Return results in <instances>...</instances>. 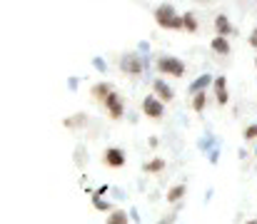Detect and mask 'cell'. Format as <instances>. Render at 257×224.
Masks as SVG:
<instances>
[{
  "mask_svg": "<svg viewBox=\"0 0 257 224\" xmlns=\"http://www.w3.org/2000/svg\"><path fill=\"white\" fill-rule=\"evenodd\" d=\"M117 65H120V73L122 75H127V77H140L143 73H148V70L153 68V58H143L138 50H127V53L120 55Z\"/></svg>",
  "mask_w": 257,
  "mask_h": 224,
  "instance_id": "obj_1",
  "label": "cell"
},
{
  "mask_svg": "<svg viewBox=\"0 0 257 224\" xmlns=\"http://www.w3.org/2000/svg\"><path fill=\"white\" fill-rule=\"evenodd\" d=\"M153 68H155V73L160 75V77H185L187 75V65H185V60H180L177 55H168V53H163V55H158L155 60H153Z\"/></svg>",
  "mask_w": 257,
  "mask_h": 224,
  "instance_id": "obj_2",
  "label": "cell"
},
{
  "mask_svg": "<svg viewBox=\"0 0 257 224\" xmlns=\"http://www.w3.org/2000/svg\"><path fill=\"white\" fill-rule=\"evenodd\" d=\"M153 18H155L158 28H163V30H180L182 33V15L175 10L172 3H160L153 10Z\"/></svg>",
  "mask_w": 257,
  "mask_h": 224,
  "instance_id": "obj_3",
  "label": "cell"
},
{
  "mask_svg": "<svg viewBox=\"0 0 257 224\" xmlns=\"http://www.w3.org/2000/svg\"><path fill=\"white\" fill-rule=\"evenodd\" d=\"M102 110L107 112V117L110 120H122L127 112H125V97L115 90L112 95H107V100L102 102Z\"/></svg>",
  "mask_w": 257,
  "mask_h": 224,
  "instance_id": "obj_4",
  "label": "cell"
},
{
  "mask_svg": "<svg viewBox=\"0 0 257 224\" xmlns=\"http://www.w3.org/2000/svg\"><path fill=\"white\" fill-rule=\"evenodd\" d=\"M140 112L150 120H163L165 117V102H160L155 95H145L140 102Z\"/></svg>",
  "mask_w": 257,
  "mask_h": 224,
  "instance_id": "obj_5",
  "label": "cell"
},
{
  "mask_svg": "<svg viewBox=\"0 0 257 224\" xmlns=\"http://www.w3.org/2000/svg\"><path fill=\"white\" fill-rule=\"evenodd\" d=\"M102 164L105 167H110V169H122L125 164H127V154H125V149L122 147H105L102 152Z\"/></svg>",
  "mask_w": 257,
  "mask_h": 224,
  "instance_id": "obj_6",
  "label": "cell"
},
{
  "mask_svg": "<svg viewBox=\"0 0 257 224\" xmlns=\"http://www.w3.org/2000/svg\"><path fill=\"white\" fill-rule=\"evenodd\" d=\"M212 95H215V102L220 107H225L230 102V87H227V75H215V82H212Z\"/></svg>",
  "mask_w": 257,
  "mask_h": 224,
  "instance_id": "obj_7",
  "label": "cell"
},
{
  "mask_svg": "<svg viewBox=\"0 0 257 224\" xmlns=\"http://www.w3.org/2000/svg\"><path fill=\"white\" fill-rule=\"evenodd\" d=\"M153 95L160 100V102H172L175 100V87H172L170 82H165V77H155L153 80Z\"/></svg>",
  "mask_w": 257,
  "mask_h": 224,
  "instance_id": "obj_8",
  "label": "cell"
},
{
  "mask_svg": "<svg viewBox=\"0 0 257 224\" xmlns=\"http://www.w3.org/2000/svg\"><path fill=\"white\" fill-rule=\"evenodd\" d=\"M212 82H215V75L212 73L197 75V77L187 85V95H190V97H195V95H200V92H207V90L212 87Z\"/></svg>",
  "mask_w": 257,
  "mask_h": 224,
  "instance_id": "obj_9",
  "label": "cell"
},
{
  "mask_svg": "<svg viewBox=\"0 0 257 224\" xmlns=\"http://www.w3.org/2000/svg\"><path fill=\"white\" fill-rule=\"evenodd\" d=\"M212 28H215V35H217V38H230V35L237 33L235 25L230 23V15H225V13H217V15H215Z\"/></svg>",
  "mask_w": 257,
  "mask_h": 224,
  "instance_id": "obj_10",
  "label": "cell"
},
{
  "mask_svg": "<svg viewBox=\"0 0 257 224\" xmlns=\"http://www.w3.org/2000/svg\"><path fill=\"white\" fill-rule=\"evenodd\" d=\"M115 92V85L112 82H107V80H100V82H95L92 87H90V95H92V100H97L100 105L107 100V95H112Z\"/></svg>",
  "mask_w": 257,
  "mask_h": 224,
  "instance_id": "obj_11",
  "label": "cell"
},
{
  "mask_svg": "<svg viewBox=\"0 0 257 224\" xmlns=\"http://www.w3.org/2000/svg\"><path fill=\"white\" fill-rule=\"evenodd\" d=\"M217 145H222V140H220L215 132H205L202 137H197V149H200V154H205V157L217 147Z\"/></svg>",
  "mask_w": 257,
  "mask_h": 224,
  "instance_id": "obj_12",
  "label": "cell"
},
{
  "mask_svg": "<svg viewBox=\"0 0 257 224\" xmlns=\"http://www.w3.org/2000/svg\"><path fill=\"white\" fill-rule=\"evenodd\" d=\"M185 197H187V184L185 182H177V184H172L170 189L165 192V202L168 204H180V202H185Z\"/></svg>",
  "mask_w": 257,
  "mask_h": 224,
  "instance_id": "obj_13",
  "label": "cell"
},
{
  "mask_svg": "<svg viewBox=\"0 0 257 224\" xmlns=\"http://www.w3.org/2000/svg\"><path fill=\"white\" fill-rule=\"evenodd\" d=\"M165 167H168V159L160 157V154H155L148 162H143V172L145 174H160V172H165Z\"/></svg>",
  "mask_w": 257,
  "mask_h": 224,
  "instance_id": "obj_14",
  "label": "cell"
},
{
  "mask_svg": "<svg viewBox=\"0 0 257 224\" xmlns=\"http://www.w3.org/2000/svg\"><path fill=\"white\" fill-rule=\"evenodd\" d=\"M87 125V112H75V115H70V117H65L63 120V127L65 130H85Z\"/></svg>",
  "mask_w": 257,
  "mask_h": 224,
  "instance_id": "obj_15",
  "label": "cell"
},
{
  "mask_svg": "<svg viewBox=\"0 0 257 224\" xmlns=\"http://www.w3.org/2000/svg\"><path fill=\"white\" fill-rule=\"evenodd\" d=\"M210 50H212L215 55H225V58H227V55L232 53L230 38H217V35H215V38L210 40Z\"/></svg>",
  "mask_w": 257,
  "mask_h": 224,
  "instance_id": "obj_16",
  "label": "cell"
},
{
  "mask_svg": "<svg viewBox=\"0 0 257 224\" xmlns=\"http://www.w3.org/2000/svg\"><path fill=\"white\" fill-rule=\"evenodd\" d=\"M197 30H200V20H197V15H195L192 10L182 13V33H190V35H195Z\"/></svg>",
  "mask_w": 257,
  "mask_h": 224,
  "instance_id": "obj_17",
  "label": "cell"
},
{
  "mask_svg": "<svg viewBox=\"0 0 257 224\" xmlns=\"http://www.w3.org/2000/svg\"><path fill=\"white\" fill-rule=\"evenodd\" d=\"M87 147L80 142V145H75V149H73V162H75V167L78 169H85V164H87Z\"/></svg>",
  "mask_w": 257,
  "mask_h": 224,
  "instance_id": "obj_18",
  "label": "cell"
},
{
  "mask_svg": "<svg viewBox=\"0 0 257 224\" xmlns=\"http://www.w3.org/2000/svg\"><path fill=\"white\" fill-rule=\"evenodd\" d=\"M105 224H130V214L125 212V209H112L107 217H105Z\"/></svg>",
  "mask_w": 257,
  "mask_h": 224,
  "instance_id": "obj_19",
  "label": "cell"
},
{
  "mask_svg": "<svg viewBox=\"0 0 257 224\" xmlns=\"http://www.w3.org/2000/svg\"><path fill=\"white\" fill-rule=\"evenodd\" d=\"M210 105V97H207V92H200V95H195V97H190V107L195 110V112H205V107Z\"/></svg>",
  "mask_w": 257,
  "mask_h": 224,
  "instance_id": "obj_20",
  "label": "cell"
},
{
  "mask_svg": "<svg viewBox=\"0 0 257 224\" xmlns=\"http://www.w3.org/2000/svg\"><path fill=\"white\" fill-rule=\"evenodd\" d=\"M90 199H92V207H95L97 212H105V214H110V212L115 209L110 199H100V197H90Z\"/></svg>",
  "mask_w": 257,
  "mask_h": 224,
  "instance_id": "obj_21",
  "label": "cell"
},
{
  "mask_svg": "<svg viewBox=\"0 0 257 224\" xmlns=\"http://www.w3.org/2000/svg\"><path fill=\"white\" fill-rule=\"evenodd\" d=\"M90 65H92V70L100 75H107V70H110V65H107V60L105 58H100V55H95L92 60H90Z\"/></svg>",
  "mask_w": 257,
  "mask_h": 224,
  "instance_id": "obj_22",
  "label": "cell"
},
{
  "mask_svg": "<svg viewBox=\"0 0 257 224\" xmlns=\"http://www.w3.org/2000/svg\"><path fill=\"white\" fill-rule=\"evenodd\" d=\"M242 140H245V142H255L257 140V122L247 125V127L242 130Z\"/></svg>",
  "mask_w": 257,
  "mask_h": 224,
  "instance_id": "obj_23",
  "label": "cell"
},
{
  "mask_svg": "<svg viewBox=\"0 0 257 224\" xmlns=\"http://www.w3.org/2000/svg\"><path fill=\"white\" fill-rule=\"evenodd\" d=\"M220 157H222V145H217V147L212 149L205 159H207V164H212V167H217L220 164Z\"/></svg>",
  "mask_w": 257,
  "mask_h": 224,
  "instance_id": "obj_24",
  "label": "cell"
},
{
  "mask_svg": "<svg viewBox=\"0 0 257 224\" xmlns=\"http://www.w3.org/2000/svg\"><path fill=\"white\" fill-rule=\"evenodd\" d=\"M135 50H138V53H140V55H143V58H153V45H150V43H148V40H140V43H138V48H135Z\"/></svg>",
  "mask_w": 257,
  "mask_h": 224,
  "instance_id": "obj_25",
  "label": "cell"
},
{
  "mask_svg": "<svg viewBox=\"0 0 257 224\" xmlns=\"http://www.w3.org/2000/svg\"><path fill=\"white\" fill-rule=\"evenodd\" d=\"M110 189H112L110 184H100V187H97V189H95V192H92L90 197H100V199H107V194H110Z\"/></svg>",
  "mask_w": 257,
  "mask_h": 224,
  "instance_id": "obj_26",
  "label": "cell"
},
{
  "mask_svg": "<svg viewBox=\"0 0 257 224\" xmlns=\"http://www.w3.org/2000/svg\"><path fill=\"white\" fill-rule=\"evenodd\" d=\"M80 82H83V77H75V75H73V77H68V80H65V87H68L70 92H75V90L80 87Z\"/></svg>",
  "mask_w": 257,
  "mask_h": 224,
  "instance_id": "obj_27",
  "label": "cell"
},
{
  "mask_svg": "<svg viewBox=\"0 0 257 224\" xmlns=\"http://www.w3.org/2000/svg\"><path fill=\"white\" fill-rule=\"evenodd\" d=\"M127 214H130V222H135V224H143V214L138 212V207H130V209H127Z\"/></svg>",
  "mask_w": 257,
  "mask_h": 224,
  "instance_id": "obj_28",
  "label": "cell"
},
{
  "mask_svg": "<svg viewBox=\"0 0 257 224\" xmlns=\"http://www.w3.org/2000/svg\"><path fill=\"white\" fill-rule=\"evenodd\" d=\"M110 194H112V199H117V202H122V199H125V189H122V187H112V189H110Z\"/></svg>",
  "mask_w": 257,
  "mask_h": 224,
  "instance_id": "obj_29",
  "label": "cell"
},
{
  "mask_svg": "<svg viewBox=\"0 0 257 224\" xmlns=\"http://www.w3.org/2000/svg\"><path fill=\"white\" fill-rule=\"evenodd\" d=\"M247 45H250L252 50H257V25L250 30V35H247Z\"/></svg>",
  "mask_w": 257,
  "mask_h": 224,
  "instance_id": "obj_30",
  "label": "cell"
},
{
  "mask_svg": "<svg viewBox=\"0 0 257 224\" xmlns=\"http://www.w3.org/2000/svg\"><path fill=\"white\" fill-rule=\"evenodd\" d=\"M125 117H127V122H130V125H138V120H140V117H138V112H127Z\"/></svg>",
  "mask_w": 257,
  "mask_h": 224,
  "instance_id": "obj_31",
  "label": "cell"
},
{
  "mask_svg": "<svg viewBox=\"0 0 257 224\" xmlns=\"http://www.w3.org/2000/svg\"><path fill=\"white\" fill-rule=\"evenodd\" d=\"M212 194H215V189H212V187H207V194H205V204H210V199H212Z\"/></svg>",
  "mask_w": 257,
  "mask_h": 224,
  "instance_id": "obj_32",
  "label": "cell"
},
{
  "mask_svg": "<svg viewBox=\"0 0 257 224\" xmlns=\"http://www.w3.org/2000/svg\"><path fill=\"white\" fill-rule=\"evenodd\" d=\"M148 145H150V147L155 149L158 145H160V140H158V137H150V140H148Z\"/></svg>",
  "mask_w": 257,
  "mask_h": 224,
  "instance_id": "obj_33",
  "label": "cell"
},
{
  "mask_svg": "<svg viewBox=\"0 0 257 224\" xmlns=\"http://www.w3.org/2000/svg\"><path fill=\"white\" fill-rule=\"evenodd\" d=\"M247 154H250V152H247V149H245V147H240V149H237V157H240V159H245Z\"/></svg>",
  "mask_w": 257,
  "mask_h": 224,
  "instance_id": "obj_34",
  "label": "cell"
},
{
  "mask_svg": "<svg viewBox=\"0 0 257 224\" xmlns=\"http://www.w3.org/2000/svg\"><path fill=\"white\" fill-rule=\"evenodd\" d=\"M242 224H257V214H255V217H250V219H245Z\"/></svg>",
  "mask_w": 257,
  "mask_h": 224,
  "instance_id": "obj_35",
  "label": "cell"
},
{
  "mask_svg": "<svg viewBox=\"0 0 257 224\" xmlns=\"http://www.w3.org/2000/svg\"><path fill=\"white\" fill-rule=\"evenodd\" d=\"M255 70H257V55H255Z\"/></svg>",
  "mask_w": 257,
  "mask_h": 224,
  "instance_id": "obj_36",
  "label": "cell"
},
{
  "mask_svg": "<svg viewBox=\"0 0 257 224\" xmlns=\"http://www.w3.org/2000/svg\"><path fill=\"white\" fill-rule=\"evenodd\" d=\"M255 157H257V147H255Z\"/></svg>",
  "mask_w": 257,
  "mask_h": 224,
  "instance_id": "obj_37",
  "label": "cell"
}]
</instances>
